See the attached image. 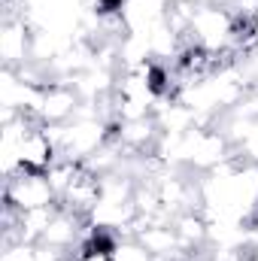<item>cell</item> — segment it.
<instances>
[{"mask_svg": "<svg viewBox=\"0 0 258 261\" xmlns=\"http://www.w3.org/2000/svg\"><path fill=\"white\" fill-rule=\"evenodd\" d=\"M79 107H82V97H79L73 79H49L46 85H40L34 116L43 125H64L76 116Z\"/></svg>", "mask_w": 258, "mask_h": 261, "instance_id": "7a4b0ae2", "label": "cell"}, {"mask_svg": "<svg viewBox=\"0 0 258 261\" xmlns=\"http://www.w3.org/2000/svg\"><path fill=\"white\" fill-rule=\"evenodd\" d=\"M58 192L52 189L46 173H12L3 182V206H12L15 213H28V210H43V206H55Z\"/></svg>", "mask_w": 258, "mask_h": 261, "instance_id": "6da1fadb", "label": "cell"}, {"mask_svg": "<svg viewBox=\"0 0 258 261\" xmlns=\"http://www.w3.org/2000/svg\"><path fill=\"white\" fill-rule=\"evenodd\" d=\"M61 158V149L46 125H37L24 134L18 146V170L24 173H49V167Z\"/></svg>", "mask_w": 258, "mask_h": 261, "instance_id": "3957f363", "label": "cell"}, {"mask_svg": "<svg viewBox=\"0 0 258 261\" xmlns=\"http://www.w3.org/2000/svg\"><path fill=\"white\" fill-rule=\"evenodd\" d=\"M258 46V18L252 21V31H249V49H255Z\"/></svg>", "mask_w": 258, "mask_h": 261, "instance_id": "52a82bcc", "label": "cell"}, {"mask_svg": "<svg viewBox=\"0 0 258 261\" xmlns=\"http://www.w3.org/2000/svg\"><path fill=\"white\" fill-rule=\"evenodd\" d=\"M0 261H37V243H3Z\"/></svg>", "mask_w": 258, "mask_h": 261, "instance_id": "8992f818", "label": "cell"}, {"mask_svg": "<svg viewBox=\"0 0 258 261\" xmlns=\"http://www.w3.org/2000/svg\"><path fill=\"white\" fill-rule=\"evenodd\" d=\"M0 58L3 67H24L34 58V46H31V31L28 21L18 15H6L3 18V34H0Z\"/></svg>", "mask_w": 258, "mask_h": 261, "instance_id": "277c9868", "label": "cell"}, {"mask_svg": "<svg viewBox=\"0 0 258 261\" xmlns=\"http://www.w3.org/2000/svg\"><path fill=\"white\" fill-rule=\"evenodd\" d=\"M113 261H158L137 237H119L116 249H113Z\"/></svg>", "mask_w": 258, "mask_h": 261, "instance_id": "5b68a950", "label": "cell"}]
</instances>
